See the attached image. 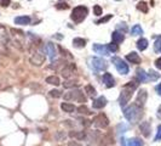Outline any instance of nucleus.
Returning <instances> with one entry per match:
<instances>
[{
	"label": "nucleus",
	"mask_w": 161,
	"mask_h": 146,
	"mask_svg": "<svg viewBox=\"0 0 161 146\" xmlns=\"http://www.w3.org/2000/svg\"><path fill=\"white\" fill-rule=\"evenodd\" d=\"M138 80L136 79V80H131V82H128L127 84H125L124 85V88L121 89V93H120V98H119V104H120V106L121 107H125L126 105H127V102L130 101V99L132 98V94H133V91L137 89V87H138V83H137Z\"/></svg>",
	"instance_id": "nucleus-1"
},
{
	"label": "nucleus",
	"mask_w": 161,
	"mask_h": 146,
	"mask_svg": "<svg viewBox=\"0 0 161 146\" xmlns=\"http://www.w3.org/2000/svg\"><path fill=\"white\" fill-rule=\"evenodd\" d=\"M142 115H143L142 107L138 106L137 104H133V105H131V106H128V107H126L124 110V116L131 123H137L141 119Z\"/></svg>",
	"instance_id": "nucleus-2"
},
{
	"label": "nucleus",
	"mask_w": 161,
	"mask_h": 146,
	"mask_svg": "<svg viewBox=\"0 0 161 146\" xmlns=\"http://www.w3.org/2000/svg\"><path fill=\"white\" fill-rule=\"evenodd\" d=\"M87 12H88V10H87L86 6H84V5L77 6V7H74V10L72 11L70 18H72V21H74L75 23H80V22H82V21L86 18Z\"/></svg>",
	"instance_id": "nucleus-3"
},
{
	"label": "nucleus",
	"mask_w": 161,
	"mask_h": 146,
	"mask_svg": "<svg viewBox=\"0 0 161 146\" xmlns=\"http://www.w3.org/2000/svg\"><path fill=\"white\" fill-rule=\"evenodd\" d=\"M111 62L114 63L115 68L118 69V72H119L120 74H124V76L128 74V72H130L128 65H127V63H126V62H125V61H124L122 59L114 56V57H111Z\"/></svg>",
	"instance_id": "nucleus-4"
},
{
	"label": "nucleus",
	"mask_w": 161,
	"mask_h": 146,
	"mask_svg": "<svg viewBox=\"0 0 161 146\" xmlns=\"http://www.w3.org/2000/svg\"><path fill=\"white\" fill-rule=\"evenodd\" d=\"M91 67L96 71V72H101V71H104L108 68V62L103 59H99V57H94V59H91Z\"/></svg>",
	"instance_id": "nucleus-5"
},
{
	"label": "nucleus",
	"mask_w": 161,
	"mask_h": 146,
	"mask_svg": "<svg viewBox=\"0 0 161 146\" xmlns=\"http://www.w3.org/2000/svg\"><path fill=\"white\" fill-rule=\"evenodd\" d=\"M64 99L66 100H75V101H79V102H86V98L84 96V93H81L78 89L70 90L67 94H64Z\"/></svg>",
	"instance_id": "nucleus-6"
},
{
	"label": "nucleus",
	"mask_w": 161,
	"mask_h": 146,
	"mask_svg": "<svg viewBox=\"0 0 161 146\" xmlns=\"http://www.w3.org/2000/svg\"><path fill=\"white\" fill-rule=\"evenodd\" d=\"M92 124L97 128H107L109 126V119L104 113H99L92 119Z\"/></svg>",
	"instance_id": "nucleus-7"
},
{
	"label": "nucleus",
	"mask_w": 161,
	"mask_h": 146,
	"mask_svg": "<svg viewBox=\"0 0 161 146\" xmlns=\"http://www.w3.org/2000/svg\"><path fill=\"white\" fill-rule=\"evenodd\" d=\"M147 99H148V93H147V90H146V89H141V90L138 91V94H137V98H136V102H135V104H137L138 106L143 107L144 104L147 102Z\"/></svg>",
	"instance_id": "nucleus-8"
},
{
	"label": "nucleus",
	"mask_w": 161,
	"mask_h": 146,
	"mask_svg": "<svg viewBox=\"0 0 161 146\" xmlns=\"http://www.w3.org/2000/svg\"><path fill=\"white\" fill-rule=\"evenodd\" d=\"M45 49H46V52H47V55L50 57V61L51 62H55V60L57 57V49H56L55 44L53 43H47Z\"/></svg>",
	"instance_id": "nucleus-9"
},
{
	"label": "nucleus",
	"mask_w": 161,
	"mask_h": 146,
	"mask_svg": "<svg viewBox=\"0 0 161 146\" xmlns=\"http://www.w3.org/2000/svg\"><path fill=\"white\" fill-rule=\"evenodd\" d=\"M44 60H45V56L43 55L41 50L40 51H35L33 54V56L30 57V62L33 65H36V66H41L44 63Z\"/></svg>",
	"instance_id": "nucleus-10"
},
{
	"label": "nucleus",
	"mask_w": 161,
	"mask_h": 146,
	"mask_svg": "<svg viewBox=\"0 0 161 146\" xmlns=\"http://www.w3.org/2000/svg\"><path fill=\"white\" fill-rule=\"evenodd\" d=\"M74 71H75V65L74 63H70V65H67L64 66V68L62 69V76L66 78V79H69L74 76Z\"/></svg>",
	"instance_id": "nucleus-11"
},
{
	"label": "nucleus",
	"mask_w": 161,
	"mask_h": 146,
	"mask_svg": "<svg viewBox=\"0 0 161 146\" xmlns=\"http://www.w3.org/2000/svg\"><path fill=\"white\" fill-rule=\"evenodd\" d=\"M92 49H93V51H94V52H97V54H99V55H104V56L110 55V51L108 50L107 45H102V44H93Z\"/></svg>",
	"instance_id": "nucleus-12"
},
{
	"label": "nucleus",
	"mask_w": 161,
	"mask_h": 146,
	"mask_svg": "<svg viewBox=\"0 0 161 146\" xmlns=\"http://www.w3.org/2000/svg\"><path fill=\"white\" fill-rule=\"evenodd\" d=\"M105 105H107V99H105L104 96H99V98L94 99L93 102H92V106H93V109H96V110H101V109H103Z\"/></svg>",
	"instance_id": "nucleus-13"
},
{
	"label": "nucleus",
	"mask_w": 161,
	"mask_h": 146,
	"mask_svg": "<svg viewBox=\"0 0 161 146\" xmlns=\"http://www.w3.org/2000/svg\"><path fill=\"white\" fill-rule=\"evenodd\" d=\"M102 79H103V83L107 88H113L115 85V79L113 78V76L110 73H104Z\"/></svg>",
	"instance_id": "nucleus-14"
},
{
	"label": "nucleus",
	"mask_w": 161,
	"mask_h": 146,
	"mask_svg": "<svg viewBox=\"0 0 161 146\" xmlns=\"http://www.w3.org/2000/svg\"><path fill=\"white\" fill-rule=\"evenodd\" d=\"M139 129H141V132H142V134L146 137V138H148L149 135H150V122L149 121H144V122H142L141 123V126H139Z\"/></svg>",
	"instance_id": "nucleus-15"
},
{
	"label": "nucleus",
	"mask_w": 161,
	"mask_h": 146,
	"mask_svg": "<svg viewBox=\"0 0 161 146\" xmlns=\"http://www.w3.org/2000/svg\"><path fill=\"white\" fill-rule=\"evenodd\" d=\"M126 60L130 61V62H132V63H135V65H139V63H141V57H139V55H138L137 52H135V51L127 54Z\"/></svg>",
	"instance_id": "nucleus-16"
},
{
	"label": "nucleus",
	"mask_w": 161,
	"mask_h": 146,
	"mask_svg": "<svg viewBox=\"0 0 161 146\" xmlns=\"http://www.w3.org/2000/svg\"><path fill=\"white\" fill-rule=\"evenodd\" d=\"M111 39H113V43L120 44V43H122V41L125 40V37H124V33H121V32H119V30H115V32H113V34H111Z\"/></svg>",
	"instance_id": "nucleus-17"
},
{
	"label": "nucleus",
	"mask_w": 161,
	"mask_h": 146,
	"mask_svg": "<svg viewBox=\"0 0 161 146\" xmlns=\"http://www.w3.org/2000/svg\"><path fill=\"white\" fill-rule=\"evenodd\" d=\"M136 79L138 80V83H146V82H148V76H147V73L143 69L138 68L137 69V74H136Z\"/></svg>",
	"instance_id": "nucleus-18"
},
{
	"label": "nucleus",
	"mask_w": 161,
	"mask_h": 146,
	"mask_svg": "<svg viewBox=\"0 0 161 146\" xmlns=\"http://www.w3.org/2000/svg\"><path fill=\"white\" fill-rule=\"evenodd\" d=\"M15 23L19 26H26L30 23V17L29 16H18L15 18Z\"/></svg>",
	"instance_id": "nucleus-19"
},
{
	"label": "nucleus",
	"mask_w": 161,
	"mask_h": 146,
	"mask_svg": "<svg viewBox=\"0 0 161 146\" xmlns=\"http://www.w3.org/2000/svg\"><path fill=\"white\" fill-rule=\"evenodd\" d=\"M61 109L64 111V112H67V113H73L77 109H75V106L73 105V104H69V102H62L61 104Z\"/></svg>",
	"instance_id": "nucleus-20"
},
{
	"label": "nucleus",
	"mask_w": 161,
	"mask_h": 146,
	"mask_svg": "<svg viewBox=\"0 0 161 146\" xmlns=\"http://www.w3.org/2000/svg\"><path fill=\"white\" fill-rule=\"evenodd\" d=\"M137 48H138V50L144 51V50L148 48V40H147L146 38H141V39L137 41Z\"/></svg>",
	"instance_id": "nucleus-21"
},
{
	"label": "nucleus",
	"mask_w": 161,
	"mask_h": 146,
	"mask_svg": "<svg viewBox=\"0 0 161 146\" xmlns=\"http://www.w3.org/2000/svg\"><path fill=\"white\" fill-rule=\"evenodd\" d=\"M147 76H148V80H152V82H155V80H158V79L160 78V73H158V72L154 71V69H150V71L147 73Z\"/></svg>",
	"instance_id": "nucleus-22"
},
{
	"label": "nucleus",
	"mask_w": 161,
	"mask_h": 146,
	"mask_svg": "<svg viewBox=\"0 0 161 146\" xmlns=\"http://www.w3.org/2000/svg\"><path fill=\"white\" fill-rule=\"evenodd\" d=\"M46 83L47 84H51V85H60L61 82H60V78L57 76H49L46 78Z\"/></svg>",
	"instance_id": "nucleus-23"
},
{
	"label": "nucleus",
	"mask_w": 161,
	"mask_h": 146,
	"mask_svg": "<svg viewBox=\"0 0 161 146\" xmlns=\"http://www.w3.org/2000/svg\"><path fill=\"white\" fill-rule=\"evenodd\" d=\"M73 45H74L75 48H78V49L85 48V45H86V40L82 39V38H75V39H73Z\"/></svg>",
	"instance_id": "nucleus-24"
},
{
	"label": "nucleus",
	"mask_w": 161,
	"mask_h": 146,
	"mask_svg": "<svg viewBox=\"0 0 161 146\" xmlns=\"http://www.w3.org/2000/svg\"><path fill=\"white\" fill-rule=\"evenodd\" d=\"M72 138H75L78 140H84L86 138V132H70L69 134Z\"/></svg>",
	"instance_id": "nucleus-25"
},
{
	"label": "nucleus",
	"mask_w": 161,
	"mask_h": 146,
	"mask_svg": "<svg viewBox=\"0 0 161 146\" xmlns=\"http://www.w3.org/2000/svg\"><path fill=\"white\" fill-rule=\"evenodd\" d=\"M143 34V29L139 24H135L131 29V35H142Z\"/></svg>",
	"instance_id": "nucleus-26"
},
{
	"label": "nucleus",
	"mask_w": 161,
	"mask_h": 146,
	"mask_svg": "<svg viewBox=\"0 0 161 146\" xmlns=\"http://www.w3.org/2000/svg\"><path fill=\"white\" fill-rule=\"evenodd\" d=\"M113 143H114V139H113V137L108 134V135L103 137V139H102V143H101V146L110 145V144H113Z\"/></svg>",
	"instance_id": "nucleus-27"
},
{
	"label": "nucleus",
	"mask_w": 161,
	"mask_h": 146,
	"mask_svg": "<svg viewBox=\"0 0 161 146\" xmlns=\"http://www.w3.org/2000/svg\"><path fill=\"white\" fill-rule=\"evenodd\" d=\"M127 146H143V141L138 138H133L127 141Z\"/></svg>",
	"instance_id": "nucleus-28"
},
{
	"label": "nucleus",
	"mask_w": 161,
	"mask_h": 146,
	"mask_svg": "<svg viewBox=\"0 0 161 146\" xmlns=\"http://www.w3.org/2000/svg\"><path fill=\"white\" fill-rule=\"evenodd\" d=\"M85 91L87 93V95H88L90 98H94L96 94H97V93H96V89H94L92 85H90V84L85 87Z\"/></svg>",
	"instance_id": "nucleus-29"
},
{
	"label": "nucleus",
	"mask_w": 161,
	"mask_h": 146,
	"mask_svg": "<svg viewBox=\"0 0 161 146\" xmlns=\"http://www.w3.org/2000/svg\"><path fill=\"white\" fill-rule=\"evenodd\" d=\"M77 110H78V112H79L80 115H91V113H92V112L88 110V107H87L86 105H81V106H79Z\"/></svg>",
	"instance_id": "nucleus-30"
},
{
	"label": "nucleus",
	"mask_w": 161,
	"mask_h": 146,
	"mask_svg": "<svg viewBox=\"0 0 161 146\" xmlns=\"http://www.w3.org/2000/svg\"><path fill=\"white\" fill-rule=\"evenodd\" d=\"M137 9H138L139 11L144 12V13H147V12H148V5H147L144 1H141V2H138V5H137Z\"/></svg>",
	"instance_id": "nucleus-31"
},
{
	"label": "nucleus",
	"mask_w": 161,
	"mask_h": 146,
	"mask_svg": "<svg viewBox=\"0 0 161 146\" xmlns=\"http://www.w3.org/2000/svg\"><path fill=\"white\" fill-rule=\"evenodd\" d=\"M154 51L156 54H161V37L155 41V44H154Z\"/></svg>",
	"instance_id": "nucleus-32"
},
{
	"label": "nucleus",
	"mask_w": 161,
	"mask_h": 146,
	"mask_svg": "<svg viewBox=\"0 0 161 146\" xmlns=\"http://www.w3.org/2000/svg\"><path fill=\"white\" fill-rule=\"evenodd\" d=\"M50 96H52V98H55V99H58V98L62 96V93H61L60 90H57V89H52V90L50 91Z\"/></svg>",
	"instance_id": "nucleus-33"
},
{
	"label": "nucleus",
	"mask_w": 161,
	"mask_h": 146,
	"mask_svg": "<svg viewBox=\"0 0 161 146\" xmlns=\"http://www.w3.org/2000/svg\"><path fill=\"white\" fill-rule=\"evenodd\" d=\"M111 17H113V15H107L105 17H102L101 20H97V21H96V23H97V24H101V23H105V22H108V21H109V20L111 18Z\"/></svg>",
	"instance_id": "nucleus-34"
},
{
	"label": "nucleus",
	"mask_w": 161,
	"mask_h": 146,
	"mask_svg": "<svg viewBox=\"0 0 161 146\" xmlns=\"http://www.w3.org/2000/svg\"><path fill=\"white\" fill-rule=\"evenodd\" d=\"M107 48H108V50L111 52H116L118 50H119V46H118V44H115V43H111V44H109V45H107Z\"/></svg>",
	"instance_id": "nucleus-35"
},
{
	"label": "nucleus",
	"mask_w": 161,
	"mask_h": 146,
	"mask_svg": "<svg viewBox=\"0 0 161 146\" xmlns=\"http://www.w3.org/2000/svg\"><path fill=\"white\" fill-rule=\"evenodd\" d=\"M93 13H94L96 16H101V15H102V7H101L99 5H94V6H93Z\"/></svg>",
	"instance_id": "nucleus-36"
},
{
	"label": "nucleus",
	"mask_w": 161,
	"mask_h": 146,
	"mask_svg": "<svg viewBox=\"0 0 161 146\" xmlns=\"http://www.w3.org/2000/svg\"><path fill=\"white\" fill-rule=\"evenodd\" d=\"M116 29H118V30H121L122 33H126V32H127V26H126L125 23H119L118 27H116Z\"/></svg>",
	"instance_id": "nucleus-37"
},
{
	"label": "nucleus",
	"mask_w": 161,
	"mask_h": 146,
	"mask_svg": "<svg viewBox=\"0 0 161 146\" xmlns=\"http://www.w3.org/2000/svg\"><path fill=\"white\" fill-rule=\"evenodd\" d=\"M56 7H57L58 10H63V9H64V10H67L69 6H68L66 2H64V4H63V2H58V4L56 5Z\"/></svg>",
	"instance_id": "nucleus-38"
},
{
	"label": "nucleus",
	"mask_w": 161,
	"mask_h": 146,
	"mask_svg": "<svg viewBox=\"0 0 161 146\" xmlns=\"http://www.w3.org/2000/svg\"><path fill=\"white\" fill-rule=\"evenodd\" d=\"M75 85H78V83H75V82H66V83H63L64 88H72V87H75Z\"/></svg>",
	"instance_id": "nucleus-39"
},
{
	"label": "nucleus",
	"mask_w": 161,
	"mask_h": 146,
	"mask_svg": "<svg viewBox=\"0 0 161 146\" xmlns=\"http://www.w3.org/2000/svg\"><path fill=\"white\" fill-rule=\"evenodd\" d=\"M161 140V124L158 127V133H156V137H155V141H160Z\"/></svg>",
	"instance_id": "nucleus-40"
},
{
	"label": "nucleus",
	"mask_w": 161,
	"mask_h": 146,
	"mask_svg": "<svg viewBox=\"0 0 161 146\" xmlns=\"http://www.w3.org/2000/svg\"><path fill=\"white\" fill-rule=\"evenodd\" d=\"M0 5L2 7H7L10 5V0H0Z\"/></svg>",
	"instance_id": "nucleus-41"
},
{
	"label": "nucleus",
	"mask_w": 161,
	"mask_h": 146,
	"mask_svg": "<svg viewBox=\"0 0 161 146\" xmlns=\"http://www.w3.org/2000/svg\"><path fill=\"white\" fill-rule=\"evenodd\" d=\"M81 124H82V126H85V127H88V126H91V124H92V122H90L88 119H82V121H81Z\"/></svg>",
	"instance_id": "nucleus-42"
},
{
	"label": "nucleus",
	"mask_w": 161,
	"mask_h": 146,
	"mask_svg": "<svg viewBox=\"0 0 161 146\" xmlns=\"http://www.w3.org/2000/svg\"><path fill=\"white\" fill-rule=\"evenodd\" d=\"M64 138H66V134H62L61 132L57 133V135H56V139H57V140H62V139H64Z\"/></svg>",
	"instance_id": "nucleus-43"
},
{
	"label": "nucleus",
	"mask_w": 161,
	"mask_h": 146,
	"mask_svg": "<svg viewBox=\"0 0 161 146\" xmlns=\"http://www.w3.org/2000/svg\"><path fill=\"white\" fill-rule=\"evenodd\" d=\"M155 67L158 69H161V57H159L156 61H155Z\"/></svg>",
	"instance_id": "nucleus-44"
},
{
	"label": "nucleus",
	"mask_w": 161,
	"mask_h": 146,
	"mask_svg": "<svg viewBox=\"0 0 161 146\" xmlns=\"http://www.w3.org/2000/svg\"><path fill=\"white\" fill-rule=\"evenodd\" d=\"M68 146H82V145H80V144H79V143H77V141H69Z\"/></svg>",
	"instance_id": "nucleus-45"
},
{
	"label": "nucleus",
	"mask_w": 161,
	"mask_h": 146,
	"mask_svg": "<svg viewBox=\"0 0 161 146\" xmlns=\"http://www.w3.org/2000/svg\"><path fill=\"white\" fill-rule=\"evenodd\" d=\"M155 89H156V91H158V94L161 96V83L159 84V85H156V88H155Z\"/></svg>",
	"instance_id": "nucleus-46"
},
{
	"label": "nucleus",
	"mask_w": 161,
	"mask_h": 146,
	"mask_svg": "<svg viewBox=\"0 0 161 146\" xmlns=\"http://www.w3.org/2000/svg\"><path fill=\"white\" fill-rule=\"evenodd\" d=\"M121 146H126V140H125L124 138L121 139Z\"/></svg>",
	"instance_id": "nucleus-47"
},
{
	"label": "nucleus",
	"mask_w": 161,
	"mask_h": 146,
	"mask_svg": "<svg viewBox=\"0 0 161 146\" xmlns=\"http://www.w3.org/2000/svg\"><path fill=\"white\" fill-rule=\"evenodd\" d=\"M159 116H161V106L159 107Z\"/></svg>",
	"instance_id": "nucleus-48"
}]
</instances>
